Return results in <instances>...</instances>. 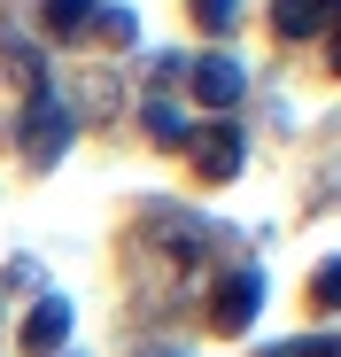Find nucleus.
I'll list each match as a JSON object with an SVG mask.
<instances>
[{"mask_svg":"<svg viewBox=\"0 0 341 357\" xmlns=\"http://www.w3.org/2000/svg\"><path fill=\"white\" fill-rule=\"evenodd\" d=\"M256 311H264V272H233V280H217V295H209V326H217V334H241Z\"/></svg>","mask_w":341,"mask_h":357,"instance_id":"obj_3","label":"nucleus"},{"mask_svg":"<svg viewBox=\"0 0 341 357\" xmlns=\"http://www.w3.org/2000/svg\"><path fill=\"white\" fill-rule=\"evenodd\" d=\"M264 357H341V334H318V342H279Z\"/></svg>","mask_w":341,"mask_h":357,"instance_id":"obj_12","label":"nucleus"},{"mask_svg":"<svg viewBox=\"0 0 341 357\" xmlns=\"http://www.w3.org/2000/svg\"><path fill=\"white\" fill-rule=\"evenodd\" d=\"M63 334H70V303H63V295H39V303H31V319H24V349L31 357H47V349H63Z\"/></svg>","mask_w":341,"mask_h":357,"instance_id":"obj_5","label":"nucleus"},{"mask_svg":"<svg viewBox=\"0 0 341 357\" xmlns=\"http://www.w3.org/2000/svg\"><path fill=\"white\" fill-rule=\"evenodd\" d=\"M194 16H202V31H217V39H225V31L241 24V0H194Z\"/></svg>","mask_w":341,"mask_h":357,"instance_id":"obj_10","label":"nucleus"},{"mask_svg":"<svg viewBox=\"0 0 341 357\" xmlns=\"http://www.w3.org/2000/svg\"><path fill=\"white\" fill-rule=\"evenodd\" d=\"M187 148H194V178H209V187L241 178V163H248V148H241L233 125H202V132H187Z\"/></svg>","mask_w":341,"mask_h":357,"instance_id":"obj_2","label":"nucleus"},{"mask_svg":"<svg viewBox=\"0 0 341 357\" xmlns=\"http://www.w3.org/2000/svg\"><path fill=\"white\" fill-rule=\"evenodd\" d=\"M194 93H202L209 109H233V101L248 93V78H241L233 54H202V63H194Z\"/></svg>","mask_w":341,"mask_h":357,"instance_id":"obj_4","label":"nucleus"},{"mask_svg":"<svg viewBox=\"0 0 341 357\" xmlns=\"http://www.w3.org/2000/svg\"><path fill=\"white\" fill-rule=\"evenodd\" d=\"M93 39H109V47H132V39H140V16L125 8V0H101V8H93Z\"/></svg>","mask_w":341,"mask_h":357,"instance_id":"obj_8","label":"nucleus"},{"mask_svg":"<svg viewBox=\"0 0 341 357\" xmlns=\"http://www.w3.org/2000/svg\"><path fill=\"white\" fill-rule=\"evenodd\" d=\"M310 303H318V311H341V257H333V264L310 280Z\"/></svg>","mask_w":341,"mask_h":357,"instance_id":"obj_11","label":"nucleus"},{"mask_svg":"<svg viewBox=\"0 0 341 357\" xmlns=\"http://www.w3.org/2000/svg\"><path fill=\"white\" fill-rule=\"evenodd\" d=\"M326 16H333V0H271L279 39H318V31H326Z\"/></svg>","mask_w":341,"mask_h":357,"instance_id":"obj_7","label":"nucleus"},{"mask_svg":"<svg viewBox=\"0 0 341 357\" xmlns=\"http://www.w3.org/2000/svg\"><path fill=\"white\" fill-rule=\"evenodd\" d=\"M70 132H78V125H70V101H54V93H31V101H24V155H31L39 171L70 148Z\"/></svg>","mask_w":341,"mask_h":357,"instance_id":"obj_1","label":"nucleus"},{"mask_svg":"<svg viewBox=\"0 0 341 357\" xmlns=\"http://www.w3.org/2000/svg\"><path fill=\"white\" fill-rule=\"evenodd\" d=\"M93 8L101 0H39V24L47 39H93Z\"/></svg>","mask_w":341,"mask_h":357,"instance_id":"obj_6","label":"nucleus"},{"mask_svg":"<svg viewBox=\"0 0 341 357\" xmlns=\"http://www.w3.org/2000/svg\"><path fill=\"white\" fill-rule=\"evenodd\" d=\"M333 70H341V39H333Z\"/></svg>","mask_w":341,"mask_h":357,"instance_id":"obj_13","label":"nucleus"},{"mask_svg":"<svg viewBox=\"0 0 341 357\" xmlns=\"http://www.w3.org/2000/svg\"><path fill=\"white\" fill-rule=\"evenodd\" d=\"M140 125H148L163 148H187V116L170 109V101H148V109H140Z\"/></svg>","mask_w":341,"mask_h":357,"instance_id":"obj_9","label":"nucleus"}]
</instances>
